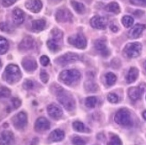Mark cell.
Segmentation results:
<instances>
[{
	"label": "cell",
	"mask_w": 146,
	"mask_h": 145,
	"mask_svg": "<svg viewBox=\"0 0 146 145\" xmlns=\"http://www.w3.org/2000/svg\"><path fill=\"white\" fill-rule=\"evenodd\" d=\"M3 78L5 81L10 84H14L18 82L21 78V73L19 66L14 64L8 65L3 74Z\"/></svg>",
	"instance_id": "cell-1"
},
{
	"label": "cell",
	"mask_w": 146,
	"mask_h": 145,
	"mask_svg": "<svg viewBox=\"0 0 146 145\" xmlns=\"http://www.w3.org/2000/svg\"><path fill=\"white\" fill-rule=\"evenodd\" d=\"M57 98L59 103L64 106V108L66 110L69 111V112L74 110L75 101H74L73 96L71 94L68 93L67 91L59 88V90L57 91Z\"/></svg>",
	"instance_id": "cell-2"
},
{
	"label": "cell",
	"mask_w": 146,
	"mask_h": 145,
	"mask_svg": "<svg viewBox=\"0 0 146 145\" xmlns=\"http://www.w3.org/2000/svg\"><path fill=\"white\" fill-rule=\"evenodd\" d=\"M81 79V73L75 69L64 70L59 73V80L68 86L76 83Z\"/></svg>",
	"instance_id": "cell-3"
},
{
	"label": "cell",
	"mask_w": 146,
	"mask_h": 145,
	"mask_svg": "<svg viewBox=\"0 0 146 145\" xmlns=\"http://www.w3.org/2000/svg\"><path fill=\"white\" fill-rule=\"evenodd\" d=\"M114 121L118 125L126 127L131 126L133 125L131 114L127 109H119L115 113Z\"/></svg>",
	"instance_id": "cell-4"
},
{
	"label": "cell",
	"mask_w": 146,
	"mask_h": 145,
	"mask_svg": "<svg viewBox=\"0 0 146 145\" xmlns=\"http://www.w3.org/2000/svg\"><path fill=\"white\" fill-rule=\"evenodd\" d=\"M142 52V44L140 42H130L127 44L124 48V54L128 58H137Z\"/></svg>",
	"instance_id": "cell-5"
},
{
	"label": "cell",
	"mask_w": 146,
	"mask_h": 145,
	"mask_svg": "<svg viewBox=\"0 0 146 145\" xmlns=\"http://www.w3.org/2000/svg\"><path fill=\"white\" fill-rule=\"evenodd\" d=\"M68 42L78 49H85L87 46V40L82 34H76V35L69 36L68 37Z\"/></svg>",
	"instance_id": "cell-6"
},
{
	"label": "cell",
	"mask_w": 146,
	"mask_h": 145,
	"mask_svg": "<svg viewBox=\"0 0 146 145\" xmlns=\"http://www.w3.org/2000/svg\"><path fill=\"white\" fill-rule=\"evenodd\" d=\"M79 59H80V57L78 54L74 53V52H68V53L64 54L61 57L58 58L55 61L57 64L60 65V66H66L68 64L78 61Z\"/></svg>",
	"instance_id": "cell-7"
},
{
	"label": "cell",
	"mask_w": 146,
	"mask_h": 145,
	"mask_svg": "<svg viewBox=\"0 0 146 145\" xmlns=\"http://www.w3.org/2000/svg\"><path fill=\"white\" fill-rule=\"evenodd\" d=\"M13 123L15 126V128L19 129V130L24 129L28 124L27 114L23 112H21L18 114H16L13 119Z\"/></svg>",
	"instance_id": "cell-8"
},
{
	"label": "cell",
	"mask_w": 146,
	"mask_h": 145,
	"mask_svg": "<svg viewBox=\"0 0 146 145\" xmlns=\"http://www.w3.org/2000/svg\"><path fill=\"white\" fill-rule=\"evenodd\" d=\"M73 19V15L71 12L66 8L58 9L56 13V20L58 22H68Z\"/></svg>",
	"instance_id": "cell-9"
},
{
	"label": "cell",
	"mask_w": 146,
	"mask_h": 145,
	"mask_svg": "<svg viewBox=\"0 0 146 145\" xmlns=\"http://www.w3.org/2000/svg\"><path fill=\"white\" fill-rule=\"evenodd\" d=\"M91 27L97 29H105L107 25V21L105 17L102 16H94L90 20Z\"/></svg>",
	"instance_id": "cell-10"
},
{
	"label": "cell",
	"mask_w": 146,
	"mask_h": 145,
	"mask_svg": "<svg viewBox=\"0 0 146 145\" xmlns=\"http://www.w3.org/2000/svg\"><path fill=\"white\" fill-rule=\"evenodd\" d=\"M94 46H95V49L97 52L102 55L104 58H107L109 55H110V52L109 50L106 46V42L103 40V39H98L95 42V44H94Z\"/></svg>",
	"instance_id": "cell-11"
},
{
	"label": "cell",
	"mask_w": 146,
	"mask_h": 145,
	"mask_svg": "<svg viewBox=\"0 0 146 145\" xmlns=\"http://www.w3.org/2000/svg\"><path fill=\"white\" fill-rule=\"evenodd\" d=\"M47 112H48L49 116L54 119H60L63 115V112H62L61 108L55 104H50V105H48Z\"/></svg>",
	"instance_id": "cell-12"
},
{
	"label": "cell",
	"mask_w": 146,
	"mask_h": 145,
	"mask_svg": "<svg viewBox=\"0 0 146 145\" xmlns=\"http://www.w3.org/2000/svg\"><path fill=\"white\" fill-rule=\"evenodd\" d=\"M22 66L28 72H33L37 68L36 59L32 57H26L22 59Z\"/></svg>",
	"instance_id": "cell-13"
},
{
	"label": "cell",
	"mask_w": 146,
	"mask_h": 145,
	"mask_svg": "<svg viewBox=\"0 0 146 145\" xmlns=\"http://www.w3.org/2000/svg\"><path fill=\"white\" fill-rule=\"evenodd\" d=\"M25 6L32 13H37L42 10V3L41 2V0H28L25 3Z\"/></svg>",
	"instance_id": "cell-14"
},
{
	"label": "cell",
	"mask_w": 146,
	"mask_h": 145,
	"mask_svg": "<svg viewBox=\"0 0 146 145\" xmlns=\"http://www.w3.org/2000/svg\"><path fill=\"white\" fill-rule=\"evenodd\" d=\"M50 124L49 121L45 118L40 117L36 119V121L35 123V129L37 132H42V131H46L50 129Z\"/></svg>",
	"instance_id": "cell-15"
},
{
	"label": "cell",
	"mask_w": 146,
	"mask_h": 145,
	"mask_svg": "<svg viewBox=\"0 0 146 145\" xmlns=\"http://www.w3.org/2000/svg\"><path fill=\"white\" fill-rule=\"evenodd\" d=\"M14 142V135L11 131H4L0 134V145H12Z\"/></svg>",
	"instance_id": "cell-16"
},
{
	"label": "cell",
	"mask_w": 146,
	"mask_h": 145,
	"mask_svg": "<svg viewBox=\"0 0 146 145\" xmlns=\"http://www.w3.org/2000/svg\"><path fill=\"white\" fill-rule=\"evenodd\" d=\"M144 29H145V25L136 24L129 30V32H128V37L131 38V39L138 38L141 36V34L143 32Z\"/></svg>",
	"instance_id": "cell-17"
},
{
	"label": "cell",
	"mask_w": 146,
	"mask_h": 145,
	"mask_svg": "<svg viewBox=\"0 0 146 145\" xmlns=\"http://www.w3.org/2000/svg\"><path fill=\"white\" fill-rule=\"evenodd\" d=\"M25 20V13L22 10L16 8L13 11V21L17 26H20Z\"/></svg>",
	"instance_id": "cell-18"
},
{
	"label": "cell",
	"mask_w": 146,
	"mask_h": 145,
	"mask_svg": "<svg viewBox=\"0 0 146 145\" xmlns=\"http://www.w3.org/2000/svg\"><path fill=\"white\" fill-rule=\"evenodd\" d=\"M65 138V133L61 129H55L49 135V141L51 142H61Z\"/></svg>",
	"instance_id": "cell-19"
},
{
	"label": "cell",
	"mask_w": 146,
	"mask_h": 145,
	"mask_svg": "<svg viewBox=\"0 0 146 145\" xmlns=\"http://www.w3.org/2000/svg\"><path fill=\"white\" fill-rule=\"evenodd\" d=\"M143 89L141 87H132L128 89V97L132 101H137L142 96Z\"/></svg>",
	"instance_id": "cell-20"
},
{
	"label": "cell",
	"mask_w": 146,
	"mask_h": 145,
	"mask_svg": "<svg viewBox=\"0 0 146 145\" xmlns=\"http://www.w3.org/2000/svg\"><path fill=\"white\" fill-rule=\"evenodd\" d=\"M34 47V39L30 36L25 37L19 44V50H29Z\"/></svg>",
	"instance_id": "cell-21"
},
{
	"label": "cell",
	"mask_w": 146,
	"mask_h": 145,
	"mask_svg": "<svg viewBox=\"0 0 146 145\" xmlns=\"http://www.w3.org/2000/svg\"><path fill=\"white\" fill-rule=\"evenodd\" d=\"M138 74H139V72H138V69L135 67H131L129 71H128L127 76H126V81L127 83H132L134 81H135V80L138 77Z\"/></svg>",
	"instance_id": "cell-22"
},
{
	"label": "cell",
	"mask_w": 146,
	"mask_h": 145,
	"mask_svg": "<svg viewBox=\"0 0 146 145\" xmlns=\"http://www.w3.org/2000/svg\"><path fill=\"white\" fill-rule=\"evenodd\" d=\"M46 26V21L44 20H36L32 22V31L40 32L44 30Z\"/></svg>",
	"instance_id": "cell-23"
},
{
	"label": "cell",
	"mask_w": 146,
	"mask_h": 145,
	"mask_svg": "<svg viewBox=\"0 0 146 145\" xmlns=\"http://www.w3.org/2000/svg\"><path fill=\"white\" fill-rule=\"evenodd\" d=\"M59 42L60 41H58L56 39L51 38L47 42V46L51 52H58V50H60V44H59Z\"/></svg>",
	"instance_id": "cell-24"
},
{
	"label": "cell",
	"mask_w": 146,
	"mask_h": 145,
	"mask_svg": "<svg viewBox=\"0 0 146 145\" xmlns=\"http://www.w3.org/2000/svg\"><path fill=\"white\" fill-rule=\"evenodd\" d=\"M9 49V42L2 36H0V54H5Z\"/></svg>",
	"instance_id": "cell-25"
},
{
	"label": "cell",
	"mask_w": 146,
	"mask_h": 145,
	"mask_svg": "<svg viewBox=\"0 0 146 145\" xmlns=\"http://www.w3.org/2000/svg\"><path fill=\"white\" fill-rule=\"evenodd\" d=\"M106 10L108 13H119L121 9H119V6L117 3L113 2V3H110L106 6Z\"/></svg>",
	"instance_id": "cell-26"
},
{
	"label": "cell",
	"mask_w": 146,
	"mask_h": 145,
	"mask_svg": "<svg viewBox=\"0 0 146 145\" xmlns=\"http://www.w3.org/2000/svg\"><path fill=\"white\" fill-rule=\"evenodd\" d=\"M84 88L88 92H96L98 89V85L95 82H93L92 81H86L84 84Z\"/></svg>",
	"instance_id": "cell-27"
},
{
	"label": "cell",
	"mask_w": 146,
	"mask_h": 145,
	"mask_svg": "<svg viewBox=\"0 0 146 145\" xmlns=\"http://www.w3.org/2000/svg\"><path fill=\"white\" fill-rule=\"evenodd\" d=\"M106 78V82L107 84V86H111L116 82L117 77L113 73H107L105 76Z\"/></svg>",
	"instance_id": "cell-28"
},
{
	"label": "cell",
	"mask_w": 146,
	"mask_h": 145,
	"mask_svg": "<svg viewBox=\"0 0 146 145\" xmlns=\"http://www.w3.org/2000/svg\"><path fill=\"white\" fill-rule=\"evenodd\" d=\"M71 5L74 7V9L75 10L76 13L82 14V13H83L85 12V6L82 3L76 2V1H74V0H73V1H71Z\"/></svg>",
	"instance_id": "cell-29"
},
{
	"label": "cell",
	"mask_w": 146,
	"mask_h": 145,
	"mask_svg": "<svg viewBox=\"0 0 146 145\" xmlns=\"http://www.w3.org/2000/svg\"><path fill=\"white\" fill-rule=\"evenodd\" d=\"M122 24L123 26L127 28H129L133 26L134 24V19L132 18L131 16H128V15H126L122 18Z\"/></svg>",
	"instance_id": "cell-30"
},
{
	"label": "cell",
	"mask_w": 146,
	"mask_h": 145,
	"mask_svg": "<svg viewBox=\"0 0 146 145\" xmlns=\"http://www.w3.org/2000/svg\"><path fill=\"white\" fill-rule=\"evenodd\" d=\"M98 103V99L95 97H89L85 100V105L88 108H94Z\"/></svg>",
	"instance_id": "cell-31"
},
{
	"label": "cell",
	"mask_w": 146,
	"mask_h": 145,
	"mask_svg": "<svg viewBox=\"0 0 146 145\" xmlns=\"http://www.w3.org/2000/svg\"><path fill=\"white\" fill-rule=\"evenodd\" d=\"M73 127H74V129L75 131H78V132H85V131H87L86 126L81 121H74L73 123Z\"/></svg>",
	"instance_id": "cell-32"
},
{
	"label": "cell",
	"mask_w": 146,
	"mask_h": 145,
	"mask_svg": "<svg viewBox=\"0 0 146 145\" xmlns=\"http://www.w3.org/2000/svg\"><path fill=\"white\" fill-rule=\"evenodd\" d=\"M107 145H122V142L119 139V137H118L115 134H111L110 141L108 142Z\"/></svg>",
	"instance_id": "cell-33"
},
{
	"label": "cell",
	"mask_w": 146,
	"mask_h": 145,
	"mask_svg": "<svg viewBox=\"0 0 146 145\" xmlns=\"http://www.w3.org/2000/svg\"><path fill=\"white\" fill-rule=\"evenodd\" d=\"M51 36H52L53 39H56L58 41H61L63 37V33L58 28H54L51 30Z\"/></svg>",
	"instance_id": "cell-34"
},
{
	"label": "cell",
	"mask_w": 146,
	"mask_h": 145,
	"mask_svg": "<svg viewBox=\"0 0 146 145\" xmlns=\"http://www.w3.org/2000/svg\"><path fill=\"white\" fill-rule=\"evenodd\" d=\"M11 96V90L5 87H0V98H7Z\"/></svg>",
	"instance_id": "cell-35"
},
{
	"label": "cell",
	"mask_w": 146,
	"mask_h": 145,
	"mask_svg": "<svg viewBox=\"0 0 146 145\" xmlns=\"http://www.w3.org/2000/svg\"><path fill=\"white\" fill-rule=\"evenodd\" d=\"M107 99H108V101L110 102V103H111V104H116V103H118V102H119V97L116 95V94H114V93L108 94Z\"/></svg>",
	"instance_id": "cell-36"
},
{
	"label": "cell",
	"mask_w": 146,
	"mask_h": 145,
	"mask_svg": "<svg viewBox=\"0 0 146 145\" xmlns=\"http://www.w3.org/2000/svg\"><path fill=\"white\" fill-rule=\"evenodd\" d=\"M0 29H1L2 31H4V32H7V33H9V32L13 31L12 27H11L8 23H6V22H2V23H0Z\"/></svg>",
	"instance_id": "cell-37"
},
{
	"label": "cell",
	"mask_w": 146,
	"mask_h": 145,
	"mask_svg": "<svg viewBox=\"0 0 146 145\" xmlns=\"http://www.w3.org/2000/svg\"><path fill=\"white\" fill-rule=\"evenodd\" d=\"M72 142L74 145H85L86 144V142L82 138L79 137V136H74L72 140Z\"/></svg>",
	"instance_id": "cell-38"
},
{
	"label": "cell",
	"mask_w": 146,
	"mask_h": 145,
	"mask_svg": "<svg viewBox=\"0 0 146 145\" xmlns=\"http://www.w3.org/2000/svg\"><path fill=\"white\" fill-rule=\"evenodd\" d=\"M34 82L31 81V80H26L23 83V87L25 89H27V90H29V89H32L34 88Z\"/></svg>",
	"instance_id": "cell-39"
},
{
	"label": "cell",
	"mask_w": 146,
	"mask_h": 145,
	"mask_svg": "<svg viewBox=\"0 0 146 145\" xmlns=\"http://www.w3.org/2000/svg\"><path fill=\"white\" fill-rule=\"evenodd\" d=\"M40 62H41L42 66H48V65L50 64V58H49L47 56L44 55V56H42V57L40 58Z\"/></svg>",
	"instance_id": "cell-40"
},
{
	"label": "cell",
	"mask_w": 146,
	"mask_h": 145,
	"mask_svg": "<svg viewBox=\"0 0 146 145\" xmlns=\"http://www.w3.org/2000/svg\"><path fill=\"white\" fill-rule=\"evenodd\" d=\"M40 78H41L42 82L46 83L48 81V80H49V75H48V73L45 71H42L40 73Z\"/></svg>",
	"instance_id": "cell-41"
},
{
	"label": "cell",
	"mask_w": 146,
	"mask_h": 145,
	"mask_svg": "<svg viewBox=\"0 0 146 145\" xmlns=\"http://www.w3.org/2000/svg\"><path fill=\"white\" fill-rule=\"evenodd\" d=\"M12 104H13V106L14 109H17V108H19L21 105V101L19 99V98H13L12 99Z\"/></svg>",
	"instance_id": "cell-42"
},
{
	"label": "cell",
	"mask_w": 146,
	"mask_h": 145,
	"mask_svg": "<svg viewBox=\"0 0 146 145\" xmlns=\"http://www.w3.org/2000/svg\"><path fill=\"white\" fill-rule=\"evenodd\" d=\"M130 3L135 5H146V0H130Z\"/></svg>",
	"instance_id": "cell-43"
},
{
	"label": "cell",
	"mask_w": 146,
	"mask_h": 145,
	"mask_svg": "<svg viewBox=\"0 0 146 145\" xmlns=\"http://www.w3.org/2000/svg\"><path fill=\"white\" fill-rule=\"evenodd\" d=\"M16 2V0H2V4L4 6H10L13 4H14Z\"/></svg>",
	"instance_id": "cell-44"
},
{
	"label": "cell",
	"mask_w": 146,
	"mask_h": 145,
	"mask_svg": "<svg viewBox=\"0 0 146 145\" xmlns=\"http://www.w3.org/2000/svg\"><path fill=\"white\" fill-rule=\"evenodd\" d=\"M110 28L113 32H117L118 31V27L117 26H114V25H111L110 26Z\"/></svg>",
	"instance_id": "cell-45"
},
{
	"label": "cell",
	"mask_w": 146,
	"mask_h": 145,
	"mask_svg": "<svg viewBox=\"0 0 146 145\" xmlns=\"http://www.w3.org/2000/svg\"><path fill=\"white\" fill-rule=\"evenodd\" d=\"M143 119L146 121V111H144V112L143 113Z\"/></svg>",
	"instance_id": "cell-46"
},
{
	"label": "cell",
	"mask_w": 146,
	"mask_h": 145,
	"mask_svg": "<svg viewBox=\"0 0 146 145\" xmlns=\"http://www.w3.org/2000/svg\"><path fill=\"white\" fill-rule=\"evenodd\" d=\"M143 68H144L145 71H146V61H144V63H143Z\"/></svg>",
	"instance_id": "cell-47"
},
{
	"label": "cell",
	"mask_w": 146,
	"mask_h": 145,
	"mask_svg": "<svg viewBox=\"0 0 146 145\" xmlns=\"http://www.w3.org/2000/svg\"><path fill=\"white\" fill-rule=\"evenodd\" d=\"M1 66H2V62H1V60H0V68H1Z\"/></svg>",
	"instance_id": "cell-48"
}]
</instances>
